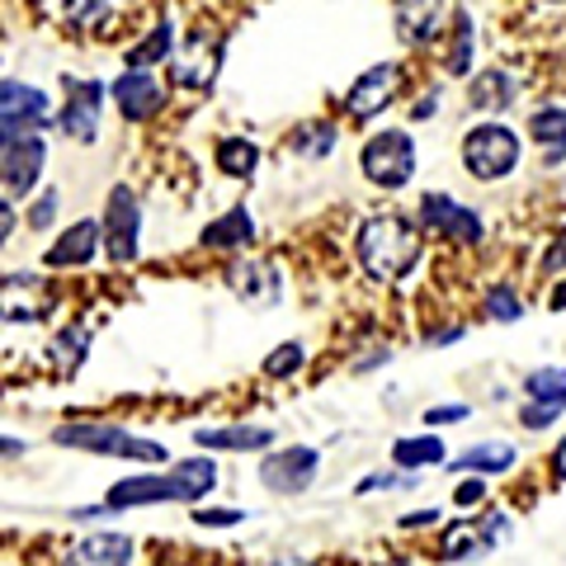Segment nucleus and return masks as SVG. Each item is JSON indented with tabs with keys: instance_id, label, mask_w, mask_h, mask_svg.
<instances>
[{
	"instance_id": "1",
	"label": "nucleus",
	"mask_w": 566,
	"mask_h": 566,
	"mask_svg": "<svg viewBox=\"0 0 566 566\" xmlns=\"http://www.w3.org/2000/svg\"><path fill=\"white\" fill-rule=\"evenodd\" d=\"M420 245H424L420 227L411 218H401V212H378V218H368L359 227L354 251H359L364 274L374 283H401L420 264Z\"/></svg>"
},
{
	"instance_id": "2",
	"label": "nucleus",
	"mask_w": 566,
	"mask_h": 566,
	"mask_svg": "<svg viewBox=\"0 0 566 566\" xmlns=\"http://www.w3.org/2000/svg\"><path fill=\"white\" fill-rule=\"evenodd\" d=\"M57 444L66 449H85V453H104V458H128V463H166V449L156 439H137L118 424H57Z\"/></svg>"
},
{
	"instance_id": "3",
	"label": "nucleus",
	"mask_w": 566,
	"mask_h": 566,
	"mask_svg": "<svg viewBox=\"0 0 566 566\" xmlns=\"http://www.w3.org/2000/svg\"><path fill=\"white\" fill-rule=\"evenodd\" d=\"M463 166L476 180H505L520 166V133L510 123H476L463 137Z\"/></svg>"
},
{
	"instance_id": "4",
	"label": "nucleus",
	"mask_w": 566,
	"mask_h": 566,
	"mask_svg": "<svg viewBox=\"0 0 566 566\" xmlns=\"http://www.w3.org/2000/svg\"><path fill=\"white\" fill-rule=\"evenodd\" d=\"M359 166H364V180L374 189L411 185V175H416V137L397 133V128L374 133L364 142V151H359Z\"/></svg>"
},
{
	"instance_id": "5",
	"label": "nucleus",
	"mask_w": 566,
	"mask_h": 566,
	"mask_svg": "<svg viewBox=\"0 0 566 566\" xmlns=\"http://www.w3.org/2000/svg\"><path fill=\"white\" fill-rule=\"evenodd\" d=\"M510 515L505 510H486L482 520H458V524H449L444 528V538H439V557L444 562H468V557H482V553H491V547H501L505 538H510Z\"/></svg>"
},
{
	"instance_id": "6",
	"label": "nucleus",
	"mask_w": 566,
	"mask_h": 566,
	"mask_svg": "<svg viewBox=\"0 0 566 566\" xmlns=\"http://www.w3.org/2000/svg\"><path fill=\"white\" fill-rule=\"evenodd\" d=\"M43 161H48V142L39 133H14L0 137V180H6V193H33V185L43 180Z\"/></svg>"
},
{
	"instance_id": "7",
	"label": "nucleus",
	"mask_w": 566,
	"mask_h": 566,
	"mask_svg": "<svg viewBox=\"0 0 566 566\" xmlns=\"http://www.w3.org/2000/svg\"><path fill=\"white\" fill-rule=\"evenodd\" d=\"M137 237H142V208L133 185H114L104 199V251L114 264H128L137 255Z\"/></svg>"
},
{
	"instance_id": "8",
	"label": "nucleus",
	"mask_w": 566,
	"mask_h": 566,
	"mask_svg": "<svg viewBox=\"0 0 566 566\" xmlns=\"http://www.w3.org/2000/svg\"><path fill=\"white\" fill-rule=\"evenodd\" d=\"M62 91H66V104L57 114V128L71 137V142H95L99 137V104L109 95L104 81H81V76H62Z\"/></svg>"
},
{
	"instance_id": "9",
	"label": "nucleus",
	"mask_w": 566,
	"mask_h": 566,
	"mask_svg": "<svg viewBox=\"0 0 566 566\" xmlns=\"http://www.w3.org/2000/svg\"><path fill=\"white\" fill-rule=\"evenodd\" d=\"M218 66H222V43L212 33H193V39H185V48H175L170 85H180V91H208L218 81Z\"/></svg>"
},
{
	"instance_id": "10",
	"label": "nucleus",
	"mask_w": 566,
	"mask_h": 566,
	"mask_svg": "<svg viewBox=\"0 0 566 566\" xmlns=\"http://www.w3.org/2000/svg\"><path fill=\"white\" fill-rule=\"evenodd\" d=\"M420 222L430 227L434 237L453 241V245H476L486 237L482 218H476L472 208H463L458 199H449V193H424V199H420Z\"/></svg>"
},
{
	"instance_id": "11",
	"label": "nucleus",
	"mask_w": 566,
	"mask_h": 566,
	"mask_svg": "<svg viewBox=\"0 0 566 566\" xmlns=\"http://www.w3.org/2000/svg\"><path fill=\"white\" fill-rule=\"evenodd\" d=\"M52 128V104L39 85H20V81H6L0 91V137H14V133H39Z\"/></svg>"
},
{
	"instance_id": "12",
	"label": "nucleus",
	"mask_w": 566,
	"mask_h": 566,
	"mask_svg": "<svg viewBox=\"0 0 566 566\" xmlns=\"http://www.w3.org/2000/svg\"><path fill=\"white\" fill-rule=\"evenodd\" d=\"M316 472H322V453L307 449V444H293L283 453H270L260 468V482L270 486L274 495H297L316 482Z\"/></svg>"
},
{
	"instance_id": "13",
	"label": "nucleus",
	"mask_w": 566,
	"mask_h": 566,
	"mask_svg": "<svg viewBox=\"0 0 566 566\" xmlns=\"http://www.w3.org/2000/svg\"><path fill=\"white\" fill-rule=\"evenodd\" d=\"M401 81H406V71H401L397 62H378V66H368L364 76L349 85V95H345V109H349L354 118H378V114L387 109V104L397 99Z\"/></svg>"
},
{
	"instance_id": "14",
	"label": "nucleus",
	"mask_w": 566,
	"mask_h": 566,
	"mask_svg": "<svg viewBox=\"0 0 566 566\" xmlns=\"http://www.w3.org/2000/svg\"><path fill=\"white\" fill-rule=\"evenodd\" d=\"M109 95H114L118 114L128 118V123H147V118H151V114L166 104V95H161V81H156L151 71H137V66L123 71V76L109 85Z\"/></svg>"
},
{
	"instance_id": "15",
	"label": "nucleus",
	"mask_w": 566,
	"mask_h": 566,
	"mask_svg": "<svg viewBox=\"0 0 566 566\" xmlns=\"http://www.w3.org/2000/svg\"><path fill=\"white\" fill-rule=\"evenodd\" d=\"M99 245H104V222L81 218L57 237V245H48L43 264L48 270H76V264H91L99 255Z\"/></svg>"
},
{
	"instance_id": "16",
	"label": "nucleus",
	"mask_w": 566,
	"mask_h": 566,
	"mask_svg": "<svg viewBox=\"0 0 566 566\" xmlns=\"http://www.w3.org/2000/svg\"><path fill=\"white\" fill-rule=\"evenodd\" d=\"M453 10V0H397V33L401 43L411 48H424L439 39V29H444Z\"/></svg>"
},
{
	"instance_id": "17",
	"label": "nucleus",
	"mask_w": 566,
	"mask_h": 566,
	"mask_svg": "<svg viewBox=\"0 0 566 566\" xmlns=\"http://www.w3.org/2000/svg\"><path fill=\"white\" fill-rule=\"evenodd\" d=\"M227 283H232V293L245 297V303H279L283 297V279L270 260H237L227 270Z\"/></svg>"
},
{
	"instance_id": "18",
	"label": "nucleus",
	"mask_w": 566,
	"mask_h": 566,
	"mask_svg": "<svg viewBox=\"0 0 566 566\" xmlns=\"http://www.w3.org/2000/svg\"><path fill=\"white\" fill-rule=\"evenodd\" d=\"M137 543L128 534H91L81 543H71L66 566H133Z\"/></svg>"
},
{
	"instance_id": "19",
	"label": "nucleus",
	"mask_w": 566,
	"mask_h": 566,
	"mask_svg": "<svg viewBox=\"0 0 566 566\" xmlns=\"http://www.w3.org/2000/svg\"><path fill=\"white\" fill-rule=\"evenodd\" d=\"M193 444L203 453H260L274 444V430H264V424H227V430H199Z\"/></svg>"
},
{
	"instance_id": "20",
	"label": "nucleus",
	"mask_w": 566,
	"mask_h": 566,
	"mask_svg": "<svg viewBox=\"0 0 566 566\" xmlns=\"http://www.w3.org/2000/svg\"><path fill=\"white\" fill-rule=\"evenodd\" d=\"M161 501H175V482L161 472V476H128V482H114L109 486V501L114 510H142V505H161Z\"/></svg>"
},
{
	"instance_id": "21",
	"label": "nucleus",
	"mask_w": 566,
	"mask_h": 566,
	"mask_svg": "<svg viewBox=\"0 0 566 566\" xmlns=\"http://www.w3.org/2000/svg\"><path fill=\"white\" fill-rule=\"evenodd\" d=\"M199 241L208 245V251H245V245L255 241V218L245 208H227L218 222L203 227Z\"/></svg>"
},
{
	"instance_id": "22",
	"label": "nucleus",
	"mask_w": 566,
	"mask_h": 566,
	"mask_svg": "<svg viewBox=\"0 0 566 566\" xmlns=\"http://www.w3.org/2000/svg\"><path fill=\"white\" fill-rule=\"evenodd\" d=\"M166 476L175 482V501L199 505L203 495L218 486V463H212V458H185V463H175Z\"/></svg>"
},
{
	"instance_id": "23",
	"label": "nucleus",
	"mask_w": 566,
	"mask_h": 566,
	"mask_svg": "<svg viewBox=\"0 0 566 566\" xmlns=\"http://www.w3.org/2000/svg\"><path fill=\"white\" fill-rule=\"evenodd\" d=\"M528 133H534V142L543 147V166H562L566 161V109H557V104L534 109Z\"/></svg>"
},
{
	"instance_id": "24",
	"label": "nucleus",
	"mask_w": 566,
	"mask_h": 566,
	"mask_svg": "<svg viewBox=\"0 0 566 566\" xmlns=\"http://www.w3.org/2000/svg\"><path fill=\"white\" fill-rule=\"evenodd\" d=\"M472 109H482V114H501L510 109V99H515V76L510 71H482V76H472Z\"/></svg>"
},
{
	"instance_id": "25",
	"label": "nucleus",
	"mask_w": 566,
	"mask_h": 566,
	"mask_svg": "<svg viewBox=\"0 0 566 566\" xmlns=\"http://www.w3.org/2000/svg\"><path fill=\"white\" fill-rule=\"evenodd\" d=\"M212 161H218L222 175H232V180H251L260 166V147L251 137H222L218 147H212Z\"/></svg>"
},
{
	"instance_id": "26",
	"label": "nucleus",
	"mask_w": 566,
	"mask_h": 566,
	"mask_svg": "<svg viewBox=\"0 0 566 566\" xmlns=\"http://www.w3.org/2000/svg\"><path fill=\"white\" fill-rule=\"evenodd\" d=\"M392 463L416 472V468H439L444 463V439L439 434H416V439H397L392 444Z\"/></svg>"
},
{
	"instance_id": "27",
	"label": "nucleus",
	"mask_w": 566,
	"mask_h": 566,
	"mask_svg": "<svg viewBox=\"0 0 566 566\" xmlns=\"http://www.w3.org/2000/svg\"><path fill=\"white\" fill-rule=\"evenodd\" d=\"M170 57H175V24L170 20H161L147 39L128 48V66H137V71H147L156 62H170Z\"/></svg>"
},
{
	"instance_id": "28",
	"label": "nucleus",
	"mask_w": 566,
	"mask_h": 566,
	"mask_svg": "<svg viewBox=\"0 0 566 566\" xmlns=\"http://www.w3.org/2000/svg\"><path fill=\"white\" fill-rule=\"evenodd\" d=\"M510 468H515V449H510V444H472V449L453 463V472H482V476L510 472Z\"/></svg>"
},
{
	"instance_id": "29",
	"label": "nucleus",
	"mask_w": 566,
	"mask_h": 566,
	"mask_svg": "<svg viewBox=\"0 0 566 566\" xmlns=\"http://www.w3.org/2000/svg\"><path fill=\"white\" fill-rule=\"evenodd\" d=\"M472 48H476V24H472V14L458 10L453 14V48H449V57H444L449 76H468V71H472Z\"/></svg>"
},
{
	"instance_id": "30",
	"label": "nucleus",
	"mask_w": 566,
	"mask_h": 566,
	"mask_svg": "<svg viewBox=\"0 0 566 566\" xmlns=\"http://www.w3.org/2000/svg\"><path fill=\"white\" fill-rule=\"evenodd\" d=\"M524 397L566 411V368H534V374L524 378Z\"/></svg>"
},
{
	"instance_id": "31",
	"label": "nucleus",
	"mask_w": 566,
	"mask_h": 566,
	"mask_svg": "<svg viewBox=\"0 0 566 566\" xmlns=\"http://www.w3.org/2000/svg\"><path fill=\"white\" fill-rule=\"evenodd\" d=\"M293 151L307 156V161H322V156L335 151V128L331 123H303V128L293 133Z\"/></svg>"
},
{
	"instance_id": "32",
	"label": "nucleus",
	"mask_w": 566,
	"mask_h": 566,
	"mask_svg": "<svg viewBox=\"0 0 566 566\" xmlns=\"http://www.w3.org/2000/svg\"><path fill=\"white\" fill-rule=\"evenodd\" d=\"M85 349H91V335H85V331H62L48 354H52V364L62 359V374H76L81 359H85Z\"/></svg>"
},
{
	"instance_id": "33",
	"label": "nucleus",
	"mask_w": 566,
	"mask_h": 566,
	"mask_svg": "<svg viewBox=\"0 0 566 566\" xmlns=\"http://www.w3.org/2000/svg\"><path fill=\"white\" fill-rule=\"evenodd\" d=\"M62 14H66V24H76V29H109V20H114V10L104 6V0H66Z\"/></svg>"
},
{
	"instance_id": "34",
	"label": "nucleus",
	"mask_w": 566,
	"mask_h": 566,
	"mask_svg": "<svg viewBox=\"0 0 566 566\" xmlns=\"http://www.w3.org/2000/svg\"><path fill=\"white\" fill-rule=\"evenodd\" d=\"M303 359H307V349L297 345V340H289V345L270 349V359H264V374H270V378H293L297 368H303Z\"/></svg>"
},
{
	"instance_id": "35",
	"label": "nucleus",
	"mask_w": 566,
	"mask_h": 566,
	"mask_svg": "<svg viewBox=\"0 0 566 566\" xmlns=\"http://www.w3.org/2000/svg\"><path fill=\"white\" fill-rule=\"evenodd\" d=\"M486 316H491V322H520V316H524V303L505 289V283H495V289L486 293Z\"/></svg>"
},
{
	"instance_id": "36",
	"label": "nucleus",
	"mask_w": 566,
	"mask_h": 566,
	"mask_svg": "<svg viewBox=\"0 0 566 566\" xmlns=\"http://www.w3.org/2000/svg\"><path fill=\"white\" fill-rule=\"evenodd\" d=\"M562 420V406H543V401H524L520 406V424L524 430H553Z\"/></svg>"
},
{
	"instance_id": "37",
	"label": "nucleus",
	"mask_w": 566,
	"mask_h": 566,
	"mask_svg": "<svg viewBox=\"0 0 566 566\" xmlns=\"http://www.w3.org/2000/svg\"><path fill=\"white\" fill-rule=\"evenodd\" d=\"M57 208H62V189H43V199L33 203V212H29V227H33V232H48L52 218H57Z\"/></svg>"
},
{
	"instance_id": "38",
	"label": "nucleus",
	"mask_w": 566,
	"mask_h": 566,
	"mask_svg": "<svg viewBox=\"0 0 566 566\" xmlns=\"http://www.w3.org/2000/svg\"><path fill=\"white\" fill-rule=\"evenodd\" d=\"M245 520V510H232V505H222V510H193V524H203V528H232Z\"/></svg>"
},
{
	"instance_id": "39",
	"label": "nucleus",
	"mask_w": 566,
	"mask_h": 566,
	"mask_svg": "<svg viewBox=\"0 0 566 566\" xmlns=\"http://www.w3.org/2000/svg\"><path fill=\"white\" fill-rule=\"evenodd\" d=\"M468 416H472V406H430V411H424V424H458Z\"/></svg>"
},
{
	"instance_id": "40",
	"label": "nucleus",
	"mask_w": 566,
	"mask_h": 566,
	"mask_svg": "<svg viewBox=\"0 0 566 566\" xmlns=\"http://www.w3.org/2000/svg\"><path fill=\"white\" fill-rule=\"evenodd\" d=\"M482 501H486V482H476V476L453 486V505H482Z\"/></svg>"
},
{
	"instance_id": "41",
	"label": "nucleus",
	"mask_w": 566,
	"mask_h": 566,
	"mask_svg": "<svg viewBox=\"0 0 566 566\" xmlns=\"http://www.w3.org/2000/svg\"><path fill=\"white\" fill-rule=\"evenodd\" d=\"M543 270H566V227L557 232V241H553V251L543 255Z\"/></svg>"
},
{
	"instance_id": "42",
	"label": "nucleus",
	"mask_w": 566,
	"mask_h": 566,
	"mask_svg": "<svg viewBox=\"0 0 566 566\" xmlns=\"http://www.w3.org/2000/svg\"><path fill=\"white\" fill-rule=\"evenodd\" d=\"M430 524H439V510H416V515L397 520V528H430Z\"/></svg>"
},
{
	"instance_id": "43",
	"label": "nucleus",
	"mask_w": 566,
	"mask_h": 566,
	"mask_svg": "<svg viewBox=\"0 0 566 566\" xmlns=\"http://www.w3.org/2000/svg\"><path fill=\"white\" fill-rule=\"evenodd\" d=\"M387 486H397V476L387 472V476H368V482H359V491L368 495V491H387Z\"/></svg>"
},
{
	"instance_id": "44",
	"label": "nucleus",
	"mask_w": 566,
	"mask_h": 566,
	"mask_svg": "<svg viewBox=\"0 0 566 566\" xmlns=\"http://www.w3.org/2000/svg\"><path fill=\"white\" fill-rule=\"evenodd\" d=\"M434 109H439V95H424V99L416 104V109H411V118H430Z\"/></svg>"
},
{
	"instance_id": "45",
	"label": "nucleus",
	"mask_w": 566,
	"mask_h": 566,
	"mask_svg": "<svg viewBox=\"0 0 566 566\" xmlns=\"http://www.w3.org/2000/svg\"><path fill=\"white\" fill-rule=\"evenodd\" d=\"M553 472L566 482V434H562V444H557V453H553Z\"/></svg>"
},
{
	"instance_id": "46",
	"label": "nucleus",
	"mask_w": 566,
	"mask_h": 566,
	"mask_svg": "<svg viewBox=\"0 0 566 566\" xmlns=\"http://www.w3.org/2000/svg\"><path fill=\"white\" fill-rule=\"evenodd\" d=\"M547 307H553V312H566V279L553 289V297H547Z\"/></svg>"
},
{
	"instance_id": "47",
	"label": "nucleus",
	"mask_w": 566,
	"mask_h": 566,
	"mask_svg": "<svg viewBox=\"0 0 566 566\" xmlns=\"http://www.w3.org/2000/svg\"><path fill=\"white\" fill-rule=\"evenodd\" d=\"M0 227H6V237L14 232V208H10V203H6V208H0Z\"/></svg>"
}]
</instances>
